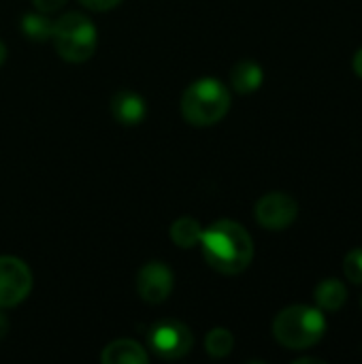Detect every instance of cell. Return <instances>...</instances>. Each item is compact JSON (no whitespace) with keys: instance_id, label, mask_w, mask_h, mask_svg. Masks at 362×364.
<instances>
[{"instance_id":"1","label":"cell","mask_w":362,"mask_h":364,"mask_svg":"<svg viewBox=\"0 0 362 364\" xmlns=\"http://www.w3.org/2000/svg\"><path fill=\"white\" fill-rule=\"evenodd\" d=\"M207 264L222 275H239L254 260V241L250 232L233 222L220 220L203 230L201 243Z\"/></svg>"},{"instance_id":"2","label":"cell","mask_w":362,"mask_h":364,"mask_svg":"<svg viewBox=\"0 0 362 364\" xmlns=\"http://www.w3.org/2000/svg\"><path fill=\"white\" fill-rule=\"evenodd\" d=\"M326 333V318L322 309L309 305H290L273 320V337L288 350H309L322 341Z\"/></svg>"},{"instance_id":"3","label":"cell","mask_w":362,"mask_h":364,"mask_svg":"<svg viewBox=\"0 0 362 364\" xmlns=\"http://www.w3.org/2000/svg\"><path fill=\"white\" fill-rule=\"evenodd\" d=\"M230 109V92L218 79L194 81L181 98V113L196 128L218 124Z\"/></svg>"},{"instance_id":"4","label":"cell","mask_w":362,"mask_h":364,"mask_svg":"<svg viewBox=\"0 0 362 364\" xmlns=\"http://www.w3.org/2000/svg\"><path fill=\"white\" fill-rule=\"evenodd\" d=\"M53 47L62 60L79 64L92 58L96 49V28L94 23L81 13H66L53 23Z\"/></svg>"},{"instance_id":"5","label":"cell","mask_w":362,"mask_h":364,"mask_svg":"<svg viewBox=\"0 0 362 364\" xmlns=\"http://www.w3.org/2000/svg\"><path fill=\"white\" fill-rule=\"evenodd\" d=\"M192 333L177 320H162L149 331L151 350L164 360H179L192 350Z\"/></svg>"},{"instance_id":"6","label":"cell","mask_w":362,"mask_h":364,"mask_svg":"<svg viewBox=\"0 0 362 364\" xmlns=\"http://www.w3.org/2000/svg\"><path fill=\"white\" fill-rule=\"evenodd\" d=\"M32 290L28 264L13 256H0V309L19 305Z\"/></svg>"},{"instance_id":"7","label":"cell","mask_w":362,"mask_h":364,"mask_svg":"<svg viewBox=\"0 0 362 364\" xmlns=\"http://www.w3.org/2000/svg\"><path fill=\"white\" fill-rule=\"evenodd\" d=\"M299 218V203L286 192H269L256 203V220L262 228L280 232Z\"/></svg>"},{"instance_id":"8","label":"cell","mask_w":362,"mask_h":364,"mask_svg":"<svg viewBox=\"0 0 362 364\" xmlns=\"http://www.w3.org/2000/svg\"><path fill=\"white\" fill-rule=\"evenodd\" d=\"M175 277L164 262H147L137 275V292L149 305H160L173 292Z\"/></svg>"},{"instance_id":"9","label":"cell","mask_w":362,"mask_h":364,"mask_svg":"<svg viewBox=\"0 0 362 364\" xmlns=\"http://www.w3.org/2000/svg\"><path fill=\"white\" fill-rule=\"evenodd\" d=\"M113 117L124 126H137L145 117V100L132 90H119L111 100Z\"/></svg>"},{"instance_id":"10","label":"cell","mask_w":362,"mask_h":364,"mask_svg":"<svg viewBox=\"0 0 362 364\" xmlns=\"http://www.w3.org/2000/svg\"><path fill=\"white\" fill-rule=\"evenodd\" d=\"M100 360L105 364H147L149 356L139 343L130 339H119L102 350Z\"/></svg>"},{"instance_id":"11","label":"cell","mask_w":362,"mask_h":364,"mask_svg":"<svg viewBox=\"0 0 362 364\" xmlns=\"http://www.w3.org/2000/svg\"><path fill=\"white\" fill-rule=\"evenodd\" d=\"M314 299L318 303V309H322V311H339L348 301V288H346V284L341 279L326 277L316 286Z\"/></svg>"},{"instance_id":"12","label":"cell","mask_w":362,"mask_h":364,"mask_svg":"<svg viewBox=\"0 0 362 364\" xmlns=\"http://www.w3.org/2000/svg\"><path fill=\"white\" fill-rule=\"evenodd\" d=\"M230 83L239 94H254L262 85V68L254 60H241L230 70Z\"/></svg>"},{"instance_id":"13","label":"cell","mask_w":362,"mask_h":364,"mask_svg":"<svg viewBox=\"0 0 362 364\" xmlns=\"http://www.w3.org/2000/svg\"><path fill=\"white\" fill-rule=\"evenodd\" d=\"M201 237H203V226L194 218H179L171 226V239L181 250H188V247L198 245L201 243Z\"/></svg>"},{"instance_id":"14","label":"cell","mask_w":362,"mask_h":364,"mask_svg":"<svg viewBox=\"0 0 362 364\" xmlns=\"http://www.w3.org/2000/svg\"><path fill=\"white\" fill-rule=\"evenodd\" d=\"M21 30L32 41H47L53 32V21L47 19L43 13H28L21 19Z\"/></svg>"},{"instance_id":"15","label":"cell","mask_w":362,"mask_h":364,"mask_svg":"<svg viewBox=\"0 0 362 364\" xmlns=\"http://www.w3.org/2000/svg\"><path fill=\"white\" fill-rule=\"evenodd\" d=\"M235 348V337L228 328H213L205 339V350L213 358H226Z\"/></svg>"},{"instance_id":"16","label":"cell","mask_w":362,"mask_h":364,"mask_svg":"<svg viewBox=\"0 0 362 364\" xmlns=\"http://www.w3.org/2000/svg\"><path fill=\"white\" fill-rule=\"evenodd\" d=\"M344 275L348 282L362 286V247H354L344 258Z\"/></svg>"},{"instance_id":"17","label":"cell","mask_w":362,"mask_h":364,"mask_svg":"<svg viewBox=\"0 0 362 364\" xmlns=\"http://www.w3.org/2000/svg\"><path fill=\"white\" fill-rule=\"evenodd\" d=\"M83 6L92 9V11H111L115 9L122 0H79Z\"/></svg>"},{"instance_id":"18","label":"cell","mask_w":362,"mask_h":364,"mask_svg":"<svg viewBox=\"0 0 362 364\" xmlns=\"http://www.w3.org/2000/svg\"><path fill=\"white\" fill-rule=\"evenodd\" d=\"M32 2H34L36 11H41V13H53L58 9H62L66 0H32Z\"/></svg>"},{"instance_id":"19","label":"cell","mask_w":362,"mask_h":364,"mask_svg":"<svg viewBox=\"0 0 362 364\" xmlns=\"http://www.w3.org/2000/svg\"><path fill=\"white\" fill-rule=\"evenodd\" d=\"M352 66H354V73L362 79V47L356 51V55H354V60H352Z\"/></svg>"},{"instance_id":"20","label":"cell","mask_w":362,"mask_h":364,"mask_svg":"<svg viewBox=\"0 0 362 364\" xmlns=\"http://www.w3.org/2000/svg\"><path fill=\"white\" fill-rule=\"evenodd\" d=\"M6 331H9V320H6V316L0 311V339L6 335Z\"/></svg>"},{"instance_id":"21","label":"cell","mask_w":362,"mask_h":364,"mask_svg":"<svg viewBox=\"0 0 362 364\" xmlns=\"http://www.w3.org/2000/svg\"><path fill=\"white\" fill-rule=\"evenodd\" d=\"M294 364H326V363H324L322 358H305V356H303V358H297Z\"/></svg>"},{"instance_id":"22","label":"cell","mask_w":362,"mask_h":364,"mask_svg":"<svg viewBox=\"0 0 362 364\" xmlns=\"http://www.w3.org/2000/svg\"><path fill=\"white\" fill-rule=\"evenodd\" d=\"M4 58H6V47H4V43L0 41V66L4 64Z\"/></svg>"},{"instance_id":"23","label":"cell","mask_w":362,"mask_h":364,"mask_svg":"<svg viewBox=\"0 0 362 364\" xmlns=\"http://www.w3.org/2000/svg\"><path fill=\"white\" fill-rule=\"evenodd\" d=\"M361 305H362V299H361Z\"/></svg>"}]
</instances>
